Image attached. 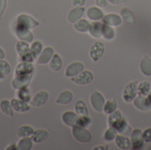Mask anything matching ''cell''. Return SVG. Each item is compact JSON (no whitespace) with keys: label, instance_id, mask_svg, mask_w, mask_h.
I'll return each instance as SVG.
<instances>
[{"label":"cell","instance_id":"cell-6","mask_svg":"<svg viewBox=\"0 0 151 150\" xmlns=\"http://www.w3.org/2000/svg\"><path fill=\"white\" fill-rule=\"evenodd\" d=\"M90 103L95 111L97 112H102L105 103V99L99 91L96 90L93 91L90 95Z\"/></svg>","mask_w":151,"mask_h":150},{"label":"cell","instance_id":"cell-16","mask_svg":"<svg viewBox=\"0 0 151 150\" xmlns=\"http://www.w3.org/2000/svg\"><path fill=\"white\" fill-rule=\"evenodd\" d=\"M122 18L121 16L116 14V13H109L105 16H104V18L102 19V23L111 26V27H119L122 24Z\"/></svg>","mask_w":151,"mask_h":150},{"label":"cell","instance_id":"cell-3","mask_svg":"<svg viewBox=\"0 0 151 150\" xmlns=\"http://www.w3.org/2000/svg\"><path fill=\"white\" fill-rule=\"evenodd\" d=\"M14 34L17 36V38L20 41H24L28 43L33 42L34 41V34H32L30 29L16 22L14 24Z\"/></svg>","mask_w":151,"mask_h":150},{"label":"cell","instance_id":"cell-38","mask_svg":"<svg viewBox=\"0 0 151 150\" xmlns=\"http://www.w3.org/2000/svg\"><path fill=\"white\" fill-rule=\"evenodd\" d=\"M123 117H122L121 111L116 110L115 111H113L112 113H111L109 115V118H108V124H109V126H114Z\"/></svg>","mask_w":151,"mask_h":150},{"label":"cell","instance_id":"cell-11","mask_svg":"<svg viewBox=\"0 0 151 150\" xmlns=\"http://www.w3.org/2000/svg\"><path fill=\"white\" fill-rule=\"evenodd\" d=\"M49 98H50L49 93L45 90H42L37 92L31 98L30 104L34 107H42L49 101Z\"/></svg>","mask_w":151,"mask_h":150},{"label":"cell","instance_id":"cell-36","mask_svg":"<svg viewBox=\"0 0 151 150\" xmlns=\"http://www.w3.org/2000/svg\"><path fill=\"white\" fill-rule=\"evenodd\" d=\"M42 49H43V46H42V43L41 42L35 41V42H32V44L30 46V51H31V53H32V55H33V57H34V58L35 60L39 57V55L42 52Z\"/></svg>","mask_w":151,"mask_h":150},{"label":"cell","instance_id":"cell-18","mask_svg":"<svg viewBox=\"0 0 151 150\" xmlns=\"http://www.w3.org/2000/svg\"><path fill=\"white\" fill-rule=\"evenodd\" d=\"M79 118V115L73 111H65L62 114V121L65 125L70 127H73L77 124V120Z\"/></svg>","mask_w":151,"mask_h":150},{"label":"cell","instance_id":"cell-41","mask_svg":"<svg viewBox=\"0 0 151 150\" xmlns=\"http://www.w3.org/2000/svg\"><path fill=\"white\" fill-rule=\"evenodd\" d=\"M92 123L91 118L88 116H80L78 120H77V124L76 126L84 127V128H88Z\"/></svg>","mask_w":151,"mask_h":150},{"label":"cell","instance_id":"cell-46","mask_svg":"<svg viewBox=\"0 0 151 150\" xmlns=\"http://www.w3.org/2000/svg\"><path fill=\"white\" fill-rule=\"evenodd\" d=\"M86 0H73V4L74 6H83Z\"/></svg>","mask_w":151,"mask_h":150},{"label":"cell","instance_id":"cell-30","mask_svg":"<svg viewBox=\"0 0 151 150\" xmlns=\"http://www.w3.org/2000/svg\"><path fill=\"white\" fill-rule=\"evenodd\" d=\"M49 65H50V68L52 71H54V72H58V71L62 68V65H63V61H62L61 57H60L58 54L55 53V54L53 55V57H51V59H50Z\"/></svg>","mask_w":151,"mask_h":150},{"label":"cell","instance_id":"cell-47","mask_svg":"<svg viewBox=\"0 0 151 150\" xmlns=\"http://www.w3.org/2000/svg\"><path fill=\"white\" fill-rule=\"evenodd\" d=\"M109 2L111 4H114V5H118V4H126L127 3V0H109Z\"/></svg>","mask_w":151,"mask_h":150},{"label":"cell","instance_id":"cell-25","mask_svg":"<svg viewBox=\"0 0 151 150\" xmlns=\"http://www.w3.org/2000/svg\"><path fill=\"white\" fill-rule=\"evenodd\" d=\"M73 92L70 91V90H65V91L61 92L58 95V98L56 100V103L63 104V105L68 104V103H70L73 101Z\"/></svg>","mask_w":151,"mask_h":150},{"label":"cell","instance_id":"cell-8","mask_svg":"<svg viewBox=\"0 0 151 150\" xmlns=\"http://www.w3.org/2000/svg\"><path fill=\"white\" fill-rule=\"evenodd\" d=\"M33 78V74H27V75H15L12 80V87L14 89H20L24 87H28Z\"/></svg>","mask_w":151,"mask_h":150},{"label":"cell","instance_id":"cell-2","mask_svg":"<svg viewBox=\"0 0 151 150\" xmlns=\"http://www.w3.org/2000/svg\"><path fill=\"white\" fill-rule=\"evenodd\" d=\"M72 128H73L72 130L73 136L77 141L81 143H88L91 141L92 135L90 132L87 130V128H84L79 126H74Z\"/></svg>","mask_w":151,"mask_h":150},{"label":"cell","instance_id":"cell-34","mask_svg":"<svg viewBox=\"0 0 151 150\" xmlns=\"http://www.w3.org/2000/svg\"><path fill=\"white\" fill-rule=\"evenodd\" d=\"M115 36H116V32L113 27L103 24V37L105 40L111 41L115 38Z\"/></svg>","mask_w":151,"mask_h":150},{"label":"cell","instance_id":"cell-26","mask_svg":"<svg viewBox=\"0 0 151 150\" xmlns=\"http://www.w3.org/2000/svg\"><path fill=\"white\" fill-rule=\"evenodd\" d=\"M31 138L35 143H42L45 141H47V139L49 138V133L47 130L38 129L34 132Z\"/></svg>","mask_w":151,"mask_h":150},{"label":"cell","instance_id":"cell-27","mask_svg":"<svg viewBox=\"0 0 151 150\" xmlns=\"http://www.w3.org/2000/svg\"><path fill=\"white\" fill-rule=\"evenodd\" d=\"M120 15H121L122 19L126 23L130 24V25L135 24V17H134V14L133 11L130 10L129 8H127V7L122 8L120 10Z\"/></svg>","mask_w":151,"mask_h":150},{"label":"cell","instance_id":"cell-43","mask_svg":"<svg viewBox=\"0 0 151 150\" xmlns=\"http://www.w3.org/2000/svg\"><path fill=\"white\" fill-rule=\"evenodd\" d=\"M143 139L144 141L147 143H150L151 142V127L147 128L144 132H143Z\"/></svg>","mask_w":151,"mask_h":150},{"label":"cell","instance_id":"cell-10","mask_svg":"<svg viewBox=\"0 0 151 150\" xmlns=\"http://www.w3.org/2000/svg\"><path fill=\"white\" fill-rule=\"evenodd\" d=\"M104 50H105V47L104 44L102 42H96L89 50V56L91 57V59L94 62H97L100 58H102V57L104 54Z\"/></svg>","mask_w":151,"mask_h":150},{"label":"cell","instance_id":"cell-1","mask_svg":"<svg viewBox=\"0 0 151 150\" xmlns=\"http://www.w3.org/2000/svg\"><path fill=\"white\" fill-rule=\"evenodd\" d=\"M16 51L18 53L19 57L22 62H30L33 63L35 59L34 58L31 51H30V46L28 45V42L24 41H18L16 42Z\"/></svg>","mask_w":151,"mask_h":150},{"label":"cell","instance_id":"cell-12","mask_svg":"<svg viewBox=\"0 0 151 150\" xmlns=\"http://www.w3.org/2000/svg\"><path fill=\"white\" fill-rule=\"evenodd\" d=\"M35 66L33 63L30 62H20L17 65L14 75H27V74H34Z\"/></svg>","mask_w":151,"mask_h":150},{"label":"cell","instance_id":"cell-19","mask_svg":"<svg viewBox=\"0 0 151 150\" xmlns=\"http://www.w3.org/2000/svg\"><path fill=\"white\" fill-rule=\"evenodd\" d=\"M112 127H114L116 130H117V132H118V133H120V134H126V135H131V133H132V128L130 127V126L128 125V123H127V119L126 118H122L114 126H112Z\"/></svg>","mask_w":151,"mask_h":150},{"label":"cell","instance_id":"cell-13","mask_svg":"<svg viewBox=\"0 0 151 150\" xmlns=\"http://www.w3.org/2000/svg\"><path fill=\"white\" fill-rule=\"evenodd\" d=\"M55 54L54 49L50 46H47L42 49V52L40 53L39 57L36 59V63L38 65H46L49 64L51 57Z\"/></svg>","mask_w":151,"mask_h":150},{"label":"cell","instance_id":"cell-31","mask_svg":"<svg viewBox=\"0 0 151 150\" xmlns=\"http://www.w3.org/2000/svg\"><path fill=\"white\" fill-rule=\"evenodd\" d=\"M17 97L25 103H30L32 95H31V92L28 87H24L19 89L17 92Z\"/></svg>","mask_w":151,"mask_h":150},{"label":"cell","instance_id":"cell-35","mask_svg":"<svg viewBox=\"0 0 151 150\" xmlns=\"http://www.w3.org/2000/svg\"><path fill=\"white\" fill-rule=\"evenodd\" d=\"M35 130L32 126H22L18 128L17 134L19 138H25V137H31L34 133Z\"/></svg>","mask_w":151,"mask_h":150},{"label":"cell","instance_id":"cell-44","mask_svg":"<svg viewBox=\"0 0 151 150\" xmlns=\"http://www.w3.org/2000/svg\"><path fill=\"white\" fill-rule=\"evenodd\" d=\"M7 6V0H0V20L2 19L3 14Z\"/></svg>","mask_w":151,"mask_h":150},{"label":"cell","instance_id":"cell-45","mask_svg":"<svg viewBox=\"0 0 151 150\" xmlns=\"http://www.w3.org/2000/svg\"><path fill=\"white\" fill-rule=\"evenodd\" d=\"M108 2H109V0H96V5H97L98 7H101V8L105 7V6L107 5Z\"/></svg>","mask_w":151,"mask_h":150},{"label":"cell","instance_id":"cell-48","mask_svg":"<svg viewBox=\"0 0 151 150\" xmlns=\"http://www.w3.org/2000/svg\"><path fill=\"white\" fill-rule=\"evenodd\" d=\"M107 150L109 149V147L107 146V145H103V146H98V147H96V148H94L93 150Z\"/></svg>","mask_w":151,"mask_h":150},{"label":"cell","instance_id":"cell-28","mask_svg":"<svg viewBox=\"0 0 151 150\" xmlns=\"http://www.w3.org/2000/svg\"><path fill=\"white\" fill-rule=\"evenodd\" d=\"M90 23L85 19H80L73 23V28L80 33H87L89 31Z\"/></svg>","mask_w":151,"mask_h":150},{"label":"cell","instance_id":"cell-32","mask_svg":"<svg viewBox=\"0 0 151 150\" xmlns=\"http://www.w3.org/2000/svg\"><path fill=\"white\" fill-rule=\"evenodd\" d=\"M34 141L31 137L21 138V140L18 142L17 149L19 150H30L33 149Z\"/></svg>","mask_w":151,"mask_h":150},{"label":"cell","instance_id":"cell-7","mask_svg":"<svg viewBox=\"0 0 151 150\" xmlns=\"http://www.w3.org/2000/svg\"><path fill=\"white\" fill-rule=\"evenodd\" d=\"M16 23H18V24H19L21 26H24V27H27L29 29L35 28L40 25L38 20H36L35 19L31 17L30 15H27V14H25V13L19 14L17 17Z\"/></svg>","mask_w":151,"mask_h":150},{"label":"cell","instance_id":"cell-15","mask_svg":"<svg viewBox=\"0 0 151 150\" xmlns=\"http://www.w3.org/2000/svg\"><path fill=\"white\" fill-rule=\"evenodd\" d=\"M134 102V105L135 108H137L139 111H149L151 110V104L149 102L148 98L144 95H138L134 100L133 101Z\"/></svg>","mask_w":151,"mask_h":150},{"label":"cell","instance_id":"cell-29","mask_svg":"<svg viewBox=\"0 0 151 150\" xmlns=\"http://www.w3.org/2000/svg\"><path fill=\"white\" fill-rule=\"evenodd\" d=\"M0 110L4 115L10 118H12L14 115V111L12 109L11 101H8L6 99H4L0 102Z\"/></svg>","mask_w":151,"mask_h":150},{"label":"cell","instance_id":"cell-14","mask_svg":"<svg viewBox=\"0 0 151 150\" xmlns=\"http://www.w3.org/2000/svg\"><path fill=\"white\" fill-rule=\"evenodd\" d=\"M83 70H84V65L81 62H73L67 65L65 74L66 77L72 78L78 75Z\"/></svg>","mask_w":151,"mask_h":150},{"label":"cell","instance_id":"cell-49","mask_svg":"<svg viewBox=\"0 0 151 150\" xmlns=\"http://www.w3.org/2000/svg\"><path fill=\"white\" fill-rule=\"evenodd\" d=\"M5 57V53L2 48H0V59H4Z\"/></svg>","mask_w":151,"mask_h":150},{"label":"cell","instance_id":"cell-22","mask_svg":"<svg viewBox=\"0 0 151 150\" xmlns=\"http://www.w3.org/2000/svg\"><path fill=\"white\" fill-rule=\"evenodd\" d=\"M11 103H12V109L14 111L22 113V112H27V111H30V106L27 104V103H25L19 98L12 99Z\"/></svg>","mask_w":151,"mask_h":150},{"label":"cell","instance_id":"cell-42","mask_svg":"<svg viewBox=\"0 0 151 150\" xmlns=\"http://www.w3.org/2000/svg\"><path fill=\"white\" fill-rule=\"evenodd\" d=\"M0 72L5 76L11 72V65L4 59H0Z\"/></svg>","mask_w":151,"mask_h":150},{"label":"cell","instance_id":"cell-4","mask_svg":"<svg viewBox=\"0 0 151 150\" xmlns=\"http://www.w3.org/2000/svg\"><path fill=\"white\" fill-rule=\"evenodd\" d=\"M138 95V81L133 80L127 84L123 91V99L126 103H131Z\"/></svg>","mask_w":151,"mask_h":150},{"label":"cell","instance_id":"cell-5","mask_svg":"<svg viewBox=\"0 0 151 150\" xmlns=\"http://www.w3.org/2000/svg\"><path fill=\"white\" fill-rule=\"evenodd\" d=\"M93 79H94V75H93L92 72H90L88 70H83L78 75L72 77L71 80L73 83H75L76 85L84 86V85L90 84L93 81Z\"/></svg>","mask_w":151,"mask_h":150},{"label":"cell","instance_id":"cell-17","mask_svg":"<svg viewBox=\"0 0 151 150\" xmlns=\"http://www.w3.org/2000/svg\"><path fill=\"white\" fill-rule=\"evenodd\" d=\"M84 11H85V8L83 6H75L74 8L71 9L67 15L68 22L73 24L77 20L81 19V17L84 14Z\"/></svg>","mask_w":151,"mask_h":150},{"label":"cell","instance_id":"cell-40","mask_svg":"<svg viewBox=\"0 0 151 150\" xmlns=\"http://www.w3.org/2000/svg\"><path fill=\"white\" fill-rule=\"evenodd\" d=\"M118 135V132L117 130L112 127V126H110L105 132H104V139L107 141H115V138L116 136Z\"/></svg>","mask_w":151,"mask_h":150},{"label":"cell","instance_id":"cell-50","mask_svg":"<svg viewBox=\"0 0 151 150\" xmlns=\"http://www.w3.org/2000/svg\"><path fill=\"white\" fill-rule=\"evenodd\" d=\"M6 149H7V150L17 149V147H16V145H14V144H12V145H11L10 147H8V148H6Z\"/></svg>","mask_w":151,"mask_h":150},{"label":"cell","instance_id":"cell-21","mask_svg":"<svg viewBox=\"0 0 151 150\" xmlns=\"http://www.w3.org/2000/svg\"><path fill=\"white\" fill-rule=\"evenodd\" d=\"M88 33L93 38L99 39L103 37V23L99 21H93L90 23Z\"/></svg>","mask_w":151,"mask_h":150},{"label":"cell","instance_id":"cell-51","mask_svg":"<svg viewBox=\"0 0 151 150\" xmlns=\"http://www.w3.org/2000/svg\"><path fill=\"white\" fill-rule=\"evenodd\" d=\"M147 98H148V100H149V102L150 103V104H151V90H150V92L149 93V95H147Z\"/></svg>","mask_w":151,"mask_h":150},{"label":"cell","instance_id":"cell-37","mask_svg":"<svg viewBox=\"0 0 151 150\" xmlns=\"http://www.w3.org/2000/svg\"><path fill=\"white\" fill-rule=\"evenodd\" d=\"M117 108H118L117 102L115 100H113V99H111V100H108V101L105 102L103 111L105 114L110 115L111 113H112L113 111H115L117 110Z\"/></svg>","mask_w":151,"mask_h":150},{"label":"cell","instance_id":"cell-20","mask_svg":"<svg viewBox=\"0 0 151 150\" xmlns=\"http://www.w3.org/2000/svg\"><path fill=\"white\" fill-rule=\"evenodd\" d=\"M87 16L89 19L93 21L101 20L104 18V11L96 6H91L87 10Z\"/></svg>","mask_w":151,"mask_h":150},{"label":"cell","instance_id":"cell-52","mask_svg":"<svg viewBox=\"0 0 151 150\" xmlns=\"http://www.w3.org/2000/svg\"><path fill=\"white\" fill-rule=\"evenodd\" d=\"M4 78H5V75H4L3 73L0 72V80H4Z\"/></svg>","mask_w":151,"mask_h":150},{"label":"cell","instance_id":"cell-9","mask_svg":"<svg viewBox=\"0 0 151 150\" xmlns=\"http://www.w3.org/2000/svg\"><path fill=\"white\" fill-rule=\"evenodd\" d=\"M131 145L133 149H141L144 146L143 132L141 129H134L131 133Z\"/></svg>","mask_w":151,"mask_h":150},{"label":"cell","instance_id":"cell-24","mask_svg":"<svg viewBox=\"0 0 151 150\" xmlns=\"http://www.w3.org/2000/svg\"><path fill=\"white\" fill-rule=\"evenodd\" d=\"M140 68L142 72L145 76H151V57L149 55H145L142 58L140 63Z\"/></svg>","mask_w":151,"mask_h":150},{"label":"cell","instance_id":"cell-33","mask_svg":"<svg viewBox=\"0 0 151 150\" xmlns=\"http://www.w3.org/2000/svg\"><path fill=\"white\" fill-rule=\"evenodd\" d=\"M74 111L79 116H88V107L83 100H78L74 105Z\"/></svg>","mask_w":151,"mask_h":150},{"label":"cell","instance_id":"cell-39","mask_svg":"<svg viewBox=\"0 0 151 150\" xmlns=\"http://www.w3.org/2000/svg\"><path fill=\"white\" fill-rule=\"evenodd\" d=\"M150 90L151 87L149 81L144 80V81L141 82L140 84H138V95L147 96L149 95V93L150 92Z\"/></svg>","mask_w":151,"mask_h":150},{"label":"cell","instance_id":"cell-23","mask_svg":"<svg viewBox=\"0 0 151 150\" xmlns=\"http://www.w3.org/2000/svg\"><path fill=\"white\" fill-rule=\"evenodd\" d=\"M115 142H116V145L120 149L127 150L132 149L130 139L127 136H125L123 134H118L115 138Z\"/></svg>","mask_w":151,"mask_h":150}]
</instances>
